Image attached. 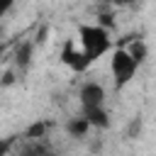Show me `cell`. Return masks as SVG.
Masks as SVG:
<instances>
[{
    "label": "cell",
    "instance_id": "7c38bea8",
    "mask_svg": "<svg viewBox=\"0 0 156 156\" xmlns=\"http://www.w3.org/2000/svg\"><path fill=\"white\" fill-rule=\"evenodd\" d=\"M0 66H2V46H0Z\"/></svg>",
    "mask_w": 156,
    "mask_h": 156
},
{
    "label": "cell",
    "instance_id": "3957f363",
    "mask_svg": "<svg viewBox=\"0 0 156 156\" xmlns=\"http://www.w3.org/2000/svg\"><path fill=\"white\" fill-rule=\"evenodd\" d=\"M136 68H139V63L127 54V49H124V46L115 49V51H112V56H110V73H112L115 90H122V88L134 78Z\"/></svg>",
    "mask_w": 156,
    "mask_h": 156
},
{
    "label": "cell",
    "instance_id": "5b68a950",
    "mask_svg": "<svg viewBox=\"0 0 156 156\" xmlns=\"http://www.w3.org/2000/svg\"><path fill=\"white\" fill-rule=\"evenodd\" d=\"M17 156H54V151L44 139H27Z\"/></svg>",
    "mask_w": 156,
    "mask_h": 156
},
{
    "label": "cell",
    "instance_id": "52a82bcc",
    "mask_svg": "<svg viewBox=\"0 0 156 156\" xmlns=\"http://www.w3.org/2000/svg\"><path fill=\"white\" fill-rule=\"evenodd\" d=\"M124 49H127V54H129L139 66L144 63V58H146V44H144L141 37H134V39L129 41V46H124Z\"/></svg>",
    "mask_w": 156,
    "mask_h": 156
},
{
    "label": "cell",
    "instance_id": "6da1fadb",
    "mask_svg": "<svg viewBox=\"0 0 156 156\" xmlns=\"http://www.w3.org/2000/svg\"><path fill=\"white\" fill-rule=\"evenodd\" d=\"M78 105H80V117H85L90 127H98V129L110 127V112L105 107V88L98 80H88L80 85Z\"/></svg>",
    "mask_w": 156,
    "mask_h": 156
},
{
    "label": "cell",
    "instance_id": "8992f818",
    "mask_svg": "<svg viewBox=\"0 0 156 156\" xmlns=\"http://www.w3.org/2000/svg\"><path fill=\"white\" fill-rule=\"evenodd\" d=\"M32 49H34L32 41H22V44L17 46V51H15V63H17L20 71H27V68H29V63H32Z\"/></svg>",
    "mask_w": 156,
    "mask_h": 156
},
{
    "label": "cell",
    "instance_id": "8fae6325",
    "mask_svg": "<svg viewBox=\"0 0 156 156\" xmlns=\"http://www.w3.org/2000/svg\"><path fill=\"white\" fill-rule=\"evenodd\" d=\"M110 2H112V5H132L134 0H110Z\"/></svg>",
    "mask_w": 156,
    "mask_h": 156
},
{
    "label": "cell",
    "instance_id": "277c9868",
    "mask_svg": "<svg viewBox=\"0 0 156 156\" xmlns=\"http://www.w3.org/2000/svg\"><path fill=\"white\" fill-rule=\"evenodd\" d=\"M61 61H63L71 71H76V73H83V71L90 66V61L85 58V54L78 51L73 41H66V44H63V49H61Z\"/></svg>",
    "mask_w": 156,
    "mask_h": 156
},
{
    "label": "cell",
    "instance_id": "9c48e42d",
    "mask_svg": "<svg viewBox=\"0 0 156 156\" xmlns=\"http://www.w3.org/2000/svg\"><path fill=\"white\" fill-rule=\"evenodd\" d=\"M15 146V136H0V156H7Z\"/></svg>",
    "mask_w": 156,
    "mask_h": 156
},
{
    "label": "cell",
    "instance_id": "7a4b0ae2",
    "mask_svg": "<svg viewBox=\"0 0 156 156\" xmlns=\"http://www.w3.org/2000/svg\"><path fill=\"white\" fill-rule=\"evenodd\" d=\"M78 39H80V51L85 54V58L90 63L98 61V58H102L112 49L110 32L102 24H80L78 27Z\"/></svg>",
    "mask_w": 156,
    "mask_h": 156
},
{
    "label": "cell",
    "instance_id": "30bf717a",
    "mask_svg": "<svg viewBox=\"0 0 156 156\" xmlns=\"http://www.w3.org/2000/svg\"><path fill=\"white\" fill-rule=\"evenodd\" d=\"M12 5H15V0H0V20L12 10Z\"/></svg>",
    "mask_w": 156,
    "mask_h": 156
},
{
    "label": "cell",
    "instance_id": "ba28073f",
    "mask_svg": "<svg viewBox=\"0 0 156 156\" xmlns=\"http://www.w3.org/2000/svg\"><path fill=\"white\" fill-rule=\"evenodd\" d=\"M88 129H90V124H88L85 117H71L68 124H66V132H68L71 136H76V139H78V136H85Z\"/></svg>",
    "mask_w": 156,
    "mask_h": 156
}]
</instances>
